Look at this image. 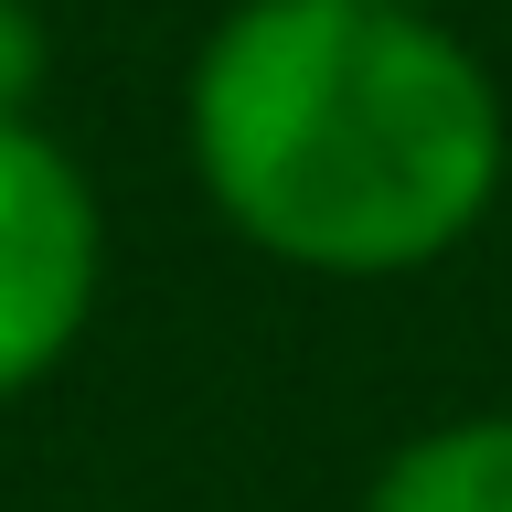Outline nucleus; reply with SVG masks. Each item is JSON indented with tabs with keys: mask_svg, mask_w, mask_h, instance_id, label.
<instances>
[{
	"mask_svg": "<svg viewBox=\"0 0 512 512\" xmlns=\"http://www.w3.org/2000/svg\"><path fill=\"white\" fill-rule=\"evenodd\" d=\"M395 11H448V0H395Z\"/></svg>",
	"mask_w": 512,
	"mask_h": 512,
	"instance_id": "39448f33",
	"label": "nucleus"
},
{
	"mask_svg": "<svg viewBox=\"0 0 512 512\" xmlns=\"http://www.w3.org/2000/svg\"><path fill=\"white\" fill-rule=\"evenodd\" d=\"M182 139L256 256L342 288L459 256L512 171L491 64L395 0H235L192 54Z\"/></svg>",
	"mask_w": 512,
	"mask_h": 512,
	"instance_id": "f257e3e1",
	"label": "nucleus"
},
{
	"mask_svg": "<svg viewBox=\"0 0 512 512\" xmlns=\"http://www.w3.org/2000/svg\"><path fill=\"white\" fill-rule=\"evenodd\" d=\"M107 288V214L43 118H0V406L86 342Z\"/></svg>",
	"mask_w": 512,
	"mask_h": 512,
	"instance_id": "f03ea898",
	"label": "nucleus"
},
{
	"mask_svg": "<svg viewBox=\"0 0 512 512\" xmlns=\"http://www.w3.org/2000/svg\"><path fill=\"white\" fill-rule=\"evenodd\" d=\"M363 512H512V406L416 427L374 470Z\"/></svg>",
	"mask_w": 512,
	"mask_h": 512,
	"instance_id": "7ed1b4c3",
	"label": "nucleus"
},
{
	"mask_svg": "<svg viewBox=\"0 0 512 512\" xmlns=\"http://www.w3.org/2000/svg\"><path fill=\"white\" fill-rule=\"evenodd\" d=\"M43 75H54V32L32 0H0V118H32L43 107Z\"/></svg>",
	"mask_w": 512,
	"mask_h": 512,
	"instance_id": "20e7f679",
	"label": "nucleus"
}]
</instances>
